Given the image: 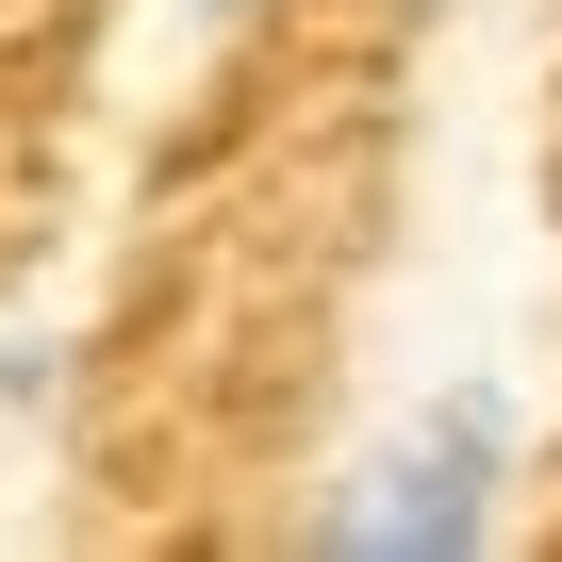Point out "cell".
<instances>
[{"mask_svg":"<svg viewBox=\"0 0 562 562\" xmlns=\"http://www.w3.org/2000/svg\"><path fill=\"white\" fill-rule=\"evenodd\" d=\"M496 529H513V397H496V381L414 397V430H381V447L299 513L315 562H480Z\"/></svg>","mask_w":562,"mask_h":562,"instance_id":"6da1fadb","label":"cell"},{"mask_svg":"<svg viewBox=\"0 0 562 562\" xmlns=\"http://www.w3.org/2000/svg\"><path fill=\"white\" fill-rule=\"evenodd\" d=\"M199 18H265V0H199Z\"/></svg>","mask_w":562,"mask_h":562,"instance_id":"7a4b0ae2","label":"cell"}]
</instances>
